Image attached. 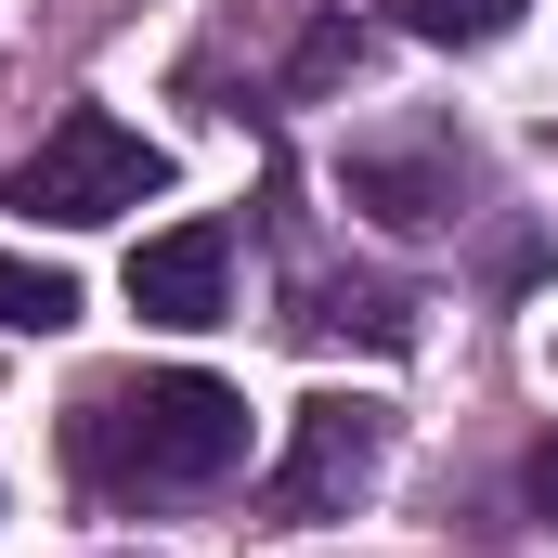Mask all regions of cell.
Masks as SVG:
<instances>
[{"mask_svg":"<svg viewBox=\"0 0 558 558\" xmlns=\"http://www.w3.org/2000/svg\"><path fill=\"white\" fill-rule=\"evenodd\" d=\"M65 468L105 494V507H143V494H208L247 468V390L234 377H92L65 403Z\"/></svg>","mask_w":558,"mask_h":558,"instance_id":"obj_1","label":"cell"},{"mask_svg":"<svg viewBox=\"0 0 558 558\" xmlns=\"http://www.w3.org/2000/svg\"><path fill=\"white\" fill-rule=\"evenodd\" d=\"M169 182V156L131 131V118H105V105H65L52 131H39V156L0 182V208H26V221H65V234H92V221H118V208H143Z\"/></svg>","mask_w":558,"mask_h":558,"instance_id":"obj_2","label":"cell"},{"mask_svg":"<svg viewBox=\"0 0 558 558\" xmlns=\"http://www.w3.org/2000/svg\"><path fill=\"white\" fill-rule=\"evenodd\" d=\"M377 468H390V403L312 390V403L286 416V454H274V481H260V507H274V520H338Z\"/></svg>","mask_w":558,"mask_h":558,"instance_id":"obj_3","label":"cell"},{"mask_svg":"<svg viewBox=\"0 0 558 558\" xmlns=\"http://www.w3.org/2000/svg\"><path fill=\"white\" fill-rule=\"evenodd\" d=\"M131 312L143 325H182V338H195V325H221V312H234V234H221V221H169V234H143L131 247Z\"/></svg>","mask_w":558,"mask_h":558,"instance_id":"obj_4","label":"cell"},{"mask_svg":"<svg viewBox=\"0 0 558 558\" xmlns=\"http://www.w3.org/2000/svg\"><path fill=\"white\" fill-rule=\"evenodd\" d=\"M338 182H351V208H364V221H390V234H441V221H454V195H468L454 143H364Z\"/></svg>","mask_w":558,"mask_h":558,"instance_id":"obj_5","label":"cell"},{"mask_svg":"<svg viewBox=\"0 0 558 558\" xmlns=\"http://www.w3.org/2000/svg\"><path fill=\"white\" fill-rule=\"evenodd\" d=\"M403 39H428V52H481V39H507L533 0H377Z\"/></svg>","mask_w":558,"mask_h":558,"instance_id":"obj_6","label":"cell"},{"mask_svg":"<svg viewBox=\"0 0 558 558\" xmlns=\"http://www.w3.org/2000/svg\"><path fill=\"white\" fill-rule=\"evenodd\" d=\"M52 325H78V286L52 274V260H13L0 247V338H52Z\"/></svg>","mask_w":558,"mask_h":558,"instance_id":"obj_7","label":"cell"},{"mask_svg":"<svg viewBox=\"0 0 558 558\" xmlns=\"http://www.w3.org/2000/svg\"><path fill=\"white\" fill-rule=\"evenodd\" d=\"M520 507H533V520H546V533H558V428H546V441H533V454H520Z\"/></svg>","mask_w":558,"mask_h":558,"instance_id":"obj_8","label":"cell"}]
</instances>
